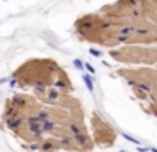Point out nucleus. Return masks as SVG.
Listing matches in <instances>:
<instances>
[{
    "label": "nucleus",
    "mask_w": 157,
    "mask_h": 152,
    "mask_svg": "<svg viewBox=\"0 0 157 152\" xmlns=\"http://www.w3.org/2000/svg\"><path fill=\"white\" fill-rule=\"evenodd\" d=\"M73 64H75V66L78 68V69H85V68H83V63H81V59H75V61H73Z\"/></svg>",
    "instance_id": "13"
},
{
    "label": "nucleus",
    "mask_w": 157,
    "mask_h": 152,
    "mask_svg": "<svg viewBox=\"0 0 157 152\" xmlns=\"http://www.w3.org/2000/svg\"><path fill=\"white\" fill-rule=\"evenodd\" d=\"M54 149H56V144L52 138H48V140H44L39 145V152H52Z\"/></svg>",
    "instance_id": "2"
},
{
    "label": "nucleus",
    "mask_w": 157,
    "mask_h": 152,
    "mask_svg": "<svg viewBox=\"0 0 157 152\" xmlns=\"http://www.w3.org/2000/svg\"><path fill=\"white\" fill-rule=\"evenodd\" d=\"M83 68H86V69H88V71H90V73H91V74H95V73H96V71H95V68H93V66H91V64H90V63H85V64H83Z\"/></svg>",
    "instance_id": "11"
},
{
    "label": "nucleus",
    "mask_w": 157,
    "mask_h": 152,
    "mask_svg": "<svg viewBox=\"0 0 157 152\" xmlns=\"http://www.w3.org/2000/svg\"><path fill=\"white\" fill-rule=\"evenodd\" d=\"M48 98H49L48 101H58V100H59V93H58V90H49Z\"/></svg>",
    "instance_id": "9"
},
{
    "label": "nucleus",
    "mask_w": 157,
    "mask_h": 152,
    "mask_svg": "<svg viewBox=\"0 0 157 152\" xmlns=\"http://www.w3.org/2000/svg\"><path fill=\"white\" fill-rule=\"evenodd\" d=\"M150 150H152V152H157V149H155V147H152V149H150Z\"/></svg>",
    "instance_id": "14"
},
{
    "label": "nucleus",
    "mask_w": 157,
    "mask_h": 152,
    "mask_svg": "<svg viewBox=\"0 0 157 152\" xmlns=\"http://www.w3.org/2000/svg\"><path fill=\"white\" fill-rule=\"evenodd\" d=\"M41 128H42V132H52V130H56V122H52V120H46V122H42L41 123Z\"/></svg>",
    "instance_id": "5"
},
{
    "label": "nucleus",
    "mask_w": 157,
    "mask_h": 152,
    "mask_svg": "<svg viewBox=\"0 0 157 152\" xmlns=\"http://www.w3.org/2000/svg\"><path fill=\"white\" fill-rule=\"evenodd\" d=\"M122 137H123V138H125V140H128V142H132V144H137V145H139V144H140V140H137V138H135V137H132V135H128V134H125V132H123V134H122Z\"/></svg>",
    "instance_id": "10"
},
{
    "label": "nucleus",
    "mask_w": 157,
    "mask_h": 152,
    "mask_svg": "<svg viewBox=\"0 0 157 152\" xmlns=\"http://www.w3.org/2000/svg\"><path fill=\"white\" fill-rule=\"evenodd\" d=\"M83 81H85L86 88H88V90L93 93V90H95V86H93V81H91V78H90L88 74H83Z\"/></svg>",
    "instance_id": "8"
},
{
    "label": "nucleus",
    "mask_w": 157,
    "mask_h": 152,
    "mask_svg": "<svg viewBox=\"0 0 157 152\" xmlns=\"http://www.w3.org/2000/svg\"><path fill=\"white\" fill-rule=\"evenodd\" d=\"M36 118H37L39 123H42V122L49 120V118H51V115H49L48 111H39V115H36Z\"/></svg>",
    "instance_id": "7"
},
{
    "label": "nucleus",
    "mask_w": 157,
    "mask_h": 152,
    "mask_svg": "<svg viewBox=\"0 0 157 152\" xmlns=\"http://www.w3.org/2000/svg\"><path fill=\"white\" fill-rule=\"evenodd\" d=\"M5 123H7V127H9V128H12V130H19V128H21L22 125H24V118L19 117V113H17L15 117L9 118V120L5 122Z\"/></svg>",
    "instance_id": "1"
},
{
    "label": "nucleus",
    "mask_w": 157,
    "mask_h": 152,
    "mask_svg": "<svg viewBox=\"0 0 157 152\" xmlns=\"http://www.w3.org/2000/svg\"><path fill=\"white\" fill-rule=\"evenodd\" d=\"M90 54L95 57H101V51H98V49H90Z\"/></svg>",
    "instance_id": "12"
},
{
    "label": "nucleus",
    "mask_w": 157,
    "mask_h": 152,
    "mask_svg": "<svg viewBox=\"0 0 157 152\" xmlns=\"http://www.w3.org/2000/svg\"><path fill=\"white\" fill-rule=\"evenodd\" d=\"M68 130H69V134L75 137V135L81 134V123H78V122H71V123L68 125Z\"/></svg>",
    "instance_id": "4"
},
{
    "label": "nucleus",
    "mask_w": 157,
    "mask_h": 152,
    "mask_svg": "<svg viewBox=\"0 0 157 152\" xmlns=\"http://www.w3.org/2000/svg\"><path fill=\"white\" fill-rule=\"evenodd\" d=\"M54 88L56 90H64V91H68V90H71V84H69V81L66 80V78H59V80H56L54 81Z\"/></svg>",
    "instance_id": "3"
},
{
    "label": "nucleus",
    "mask_w": 157,
    "mask_h": 152,
    "mask_svg": "<svg viewBox=\"0 0 157 152\" xmlns=\"http://www.w3.org/2000/svg\"><path fill=\"white\" fill-rule=\"evenodd\" d=\"M73 140L79 145V149H83L86 145V142H88V137H86L85 134H78V135H75V137H73Z\"/></svg>",
    "instance_id": "6"
}]
</instances>
